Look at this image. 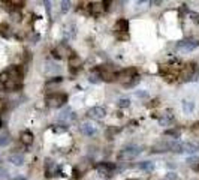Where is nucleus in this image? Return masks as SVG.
I'll list each match as a JSON object with an SVG mask.
<instances>
[{
  "mask_svg": "<svg viewBox=\"0 0 199 180\" xmlns=\"http://www.w3.org/2000/svg\"><path fill=\"white\" fill-rule=\"evenodd\" d=\"M53 56L57 57V59H63V57L69 56V48L64 44H60V45H57V47L53 50Z\"/></svg>",
  "mask_w": 199,
  "mask_h": 180,
  "instance_id": "11",
  "label": "nucleus"
},
{
  "mask_svg": "<svg viewBox=\"0 0 199 180\" xmlns=\"http://www.w3.org/2000/svg\"><path fill=\"white\" fill-rule=\"evenodd\" d=\"M187 162H189V164H196V162H199V156H192V158H189Z\"/></svg>",
  "mask_w": 199,
  "mask_h": 180,
  "instance_id": "30",
  "label": "nucleus"
},
{
  "mask_svg": "<svg viewBox=\"0 0 199 180\" xmlns=\"http://www.w3.org/2000/svg\"><path fill=\"white\" fill-rule=\"evenodd\" d=\"M9 162H12L14 165H23L24 164V156L20 155V153H14V155H11L9 156Z\"/></svg>",
  "mask_w": 199,
  "mask_h": 180,
  "instance_id": "15",
  "label": "nucleus"
},
{
  "mask_svg": "<svg viewBox=\"0 0 199 180\" xmlns=\"http://www.w3.org/2000/svg\"><path fill=\"white\" fill-rule=\"evenodd\" d=\"M136 96L138 98H147V96H148V93H147V92H139V90H138Z\"/></svg>",
  "mask_w": 199,
  "mask_h": 180,
  "instance_id": "32",
  "label": "nucleus"
},
{
  "mask_svg": "<svg viewBox=\"0 0 199 180\" xmlns=\"http://www.w3.org/2000/svg\"><path fill=\"white\" fill-rule=\"evenodd\" d=\"M53 131H54V132H64V131H66V128H55V126H54V128H53Z\"/></svg>",
  "mask_w": 199,
  "mask_h": 180,
  "instance_id": "33",
  "label": "nucleus"
},
{
  "mask_svg": "<svg viewBox=\"0 0 199 180\" xmlns=\"http://www.w3.org/2000/svg\"><path fill=\"white\" fill-rule=\"evenodd\" d=\"M139 168H141V170L151 171V170L154 168V164H153V162H150V161H144V162H141V164H139Z\"/></svg>",
  "mask_w": 199,
  "mask_h": 180,
  "instance_id": "20",
  "label": "nucleus"
},
{
  "mask_svg": "<svg viewBox=\"0 0 199 180\" xmlns=\"http://www.w3.org/2000/svg\"><path fill=\"white\" fill-rule=\"evenodd\" d=\"M96 71L99 72V75H100V80H103V81H112V80L115 78V72L112 71V68H111L110 65L99 66Z\"/></svg>",
  "mask_w": 199,
  "mask_h": 180,
  "instance_id": "6",
  "label": "nucleus"
},
{
  "mask_svg": "<svg viewBox=\"0 0 199 180\" xmlns=\"http://www.w3.org/2000/svg\"><path fill=\"white\" fill-rule=\"evenodd\" d=\"M69 9H70V2H62V11L63 12H68Z\"/></svg>",
  "mask_w": 199,
  "mask_h": 180,
  "instance_id": "28",
  "label": "nucleus"
},
{
  "mask_svg": "<svg viewBox=\"0 0 199 180\" xmlns=\"http://www.w3.org/2000/svg\"><path fill=\"white\" fill-rule=\"evenodd\" d=\"M138 81H139V77L136 75V77H135V78H133V80H132V81H130V83L127 84V87H132V86H135V84H136Z\"/></svg>",
  "mask_w": 199,
  "mask_h": 180,
  "instance_id": "31",
  "label": "nucleus"
},
{
  "mask_svg": "<svg viewBox=\"0 0 199 180\" xmlns=\"http://www.w3.org/2000/svg\"><path fill=\"white\" fill-rule=\"evenodd\" d=\"M198 150H199V149L195 144H190V143H183V152L195 153V152H198Z\"/></svg>",
  "mask_w": 199,
  "mask_h": 180,
  "instance_id": "18",
  "label": "nucleus"
},
{
  "mask_svg": "<svg viewBox=\"0 0 199 180\" xmlns=\"http://www.w3.org/2000/svg\"><path fill=\"white\" fill-rule=\"evenodd\" d=\"M81 132H83L84 135H87V137H91V135H94L96 134V126L93 125V123H83L81 125Z\"/></svg>",
  "mask_w": 199,
  "mask_h": 180,
  "instance_id": "12",
  "label": "nucleus"
},
{
  "mask_svg": "<svg viewBox=\"0 0 199 180\" xmlns=\"http://www.w3.org/2000/svg\"><path fill=\"white\" fill-rule=\"evenodd\" d=\"M0 180H8V170L0 167Z\"/></svg>",
  "mask_w": 199,
  "mask_h": 180,
  "instance_id": "27",
  "label": "nucleus"
},
{
  "mask_svg": "<svg viewBox=\"0 0 199 180\" xmlns=\"http://www.w3.org/2000/svg\"><path fill=\"white\" fill-rule=\"evenodd\" d=\"M21 143L26 144V146H30L33 143V134L30 131H24L21 134Z\"/></svg>",
  "mask_w": 199,
  "mask_h": 180,
  "instance_id": "14",
  "label": "nucleus"
},
{
  "mask_svg": "<svg viewBox=\"0 0 199 180\" xmlns=\"http://www.w3.org/2000/svg\"><path fill=\"white\" fill-rule=\"evenodd\" d=\"M183 110H184V113H192V111H193V104H192V102L184 101V102H183Z\"/></svg>",
  "mask_w": 199,
  "mask_h": 180,
  "instance_id": "25",
  "label": "nucleus"
},
{
  "mask_svg": "<svg viewBox=\"0 0 199 180\" xmlns=\"http://www.w3.org/2000/svg\"><path fill=\"white\" fill-rule=\"evenodd\" d=\"M139 153H141V149L138 146H127V147H124L123 150L118 153V159L120 161L133 159V158H136Z\"/></svg>",
  "mask_w": 199,
  "mask_h": 180,
  "instance_id": "3",
  "label": "nucleus"
},
{
  "mask_svg": "<svg viewBox=\"0 0 199 180\" xmlns=\"http://www.w3.org/2000/svg\"><path fill=\"white\" fill-rule=\"evenodd\" d=\"M96 170L100 176L111 177V176H112V171L115 170V165H114V164H110V162H102V164L96 165Z\"/></svg>",
  "mask_w": 199,
  "mask_h": 180,
  "instance_id": "7",
  "label": "nucleus"
},
{
  "mask_svg": "<svg viewBox=\"0 0 199 180\" xmlns=\"http://www.w3.org/2000/svg\"><path fill=\"white\" fill-rule=\"evenodd\" d=\"M172 122H174V117H172L171 113H166V114H163L162 117L159 119V123H160V125H163V126L171 125Z\"/></svg>",
  "mask_w": 199,
  "mask_h": 180,
  "instance_id": "16",
  "label": "nucleus"
},
{
  "mask_svg": "<svg viewBox=\"0 0 199 180\" xmlns=\"http://www.w3.org/2000/svg\"><path fill=\"white\" fill-rule=\"evenodd\" d=\"M15 180H26V177H17Z\"/></svg>",
  "mask_w": 199,
  "mask_h": 180,
  "instance_id": "34",
  "label": "nucleus"
},
{
  "mask_svg": "<svg viewBox=\"0 0 199 180\" xmlns=\"http://www.w3.org/2000/svg\"><path fill=\"white\" fill-rule=\"evenodd\" d=\"M90 83H93V84H99L100 83V81H102V80H100V75H99V72H97L96 69L93 71V72H91V74H90Z\"/></svg>",
  "mask_w": 199,
  "mask_h": 180,
  "instance_id": "19",
  "label": "nucleus"
},
{
  "mask_svg": "<svg viewBox=\"0 0 199 180\" xmlns=\"http://www.w3.org/2000/svg\"><path fill=\"white\" fill-rule=\"evenodd\" d=\"M118 107H120V108H126V107H129V105H130V99H129V98H121V99H120V101H118Z\"/></svg>",
  "mask_w": 199,
  "mask_h": 180,
  "instance_id": "23",
  "label": "nucleus"
},
{
  "mask_svg": "<svg viewBox=\"0 0 199 180\" xmlns=\"http://www.w3.org/2000/svg\"><path fill=\"white\" fill-rule=\"evenodd\" d=\"M115 29H117V32L126 33V32L129 30V23H127V20H124V18H120V20L115 23Z\"/></svg>",
  "mask_w": 199,
  "mask_h": 180,
  "instance_id": "13",
  "label": "nucleus"
},
{
  "mask_svg": "<svg viewBox=\"0 0 199 180\" xmlns=\"http://www.w3.org/2000/svg\"><path fill=\"white\" fill-rule=\"evenodd\" d=\"M57 120H59V122H63L64 125H68V123H70L72 120H75V114L72 113V110H70V108H68V110H64L63 113H60V114H59Z\"/></svg>",
  "mask_w": 199,
  "mask_h": 180,
  "instance_id": "9",
  "label": "nucleus"
},
{
  "mask_svg": "<svg viewBox=\"0 0 199 180\" xmlns=\"http://www.w3.org/2000/svg\"><path fill=\"white\" fill-rule=\"evenodd\" d=\"M151 152H169V143H160L151 149Z\"/></svg>",
  "mask_w": 199,
  "mask_h": 180,
  "instance_id": "17",
  "label": "nucleus"
},
{
  "mask_svg": "<svg viewBox=\"0 0 199 180\" xmlns=\"http://www.w3.org/2000/svg\"><path fill=\"white\" fill-rule=\"evenodd\" d=\"M165 180H177V174L175 173H168L165 176Z\"/></svg>",
  "mask_w": 199,
  "mask_h": 180,
  "instance_id": "29",
  "label": "nucleus"
},
{
  "mask_svg": "<svg viewBox=\"0 0 199 180\" xmlns=\"http://www.w3.org/2000/svg\"><path fill=\"white\" fill-rule=\"evenodd\" d=\"M166 137H174V138H180V135H181V132L178 129H169V131L165 132Z\"/></svg>",
  "mask_w": 199,
  "mask_h": 180,
  "instance_id": "22",
  "label": "nucleus"
},
{
  "mask_svg": "<svg viewBox=\"0 0 199 180\" xmlns=\"http://www.w3.org/2000/svg\"><path fill=\"white\" fill-rule=\"evenodd\" d=\"M105 110H103L102 107H93V108H90L89 110V117L94 119V120H100V119L105 117Z\"/></svg>",
  "mask_w": 199,
  "mask_h": 180,
  "instance_id": "10",
  "label": "nucleus"
},
{
  "mask_svg": "<svg viewBox=\"0 0 199 180\" xmlns=\"http://www.w3.org/2000/svg\"><path fill=\"white\" fill-rule=\"evenodd\" d=\"M199 47V41L195 39V38H187V39H183L177 44V48L181 50V51H192V50L198 48Z\"/></svg>",
  "mask_w": 199,
  "mask_h": 180,
  "instance_id": "5",
  "label": "nucleus"
},
{
  "mask_svg": "<svg viewBox=\"0 0 199 180\" xmlns=\"http://www.w3.org/2000/svg\"><path fill=\"white\" fill-rule=\"evenodd\" d=\"M66 101H68V95H64V93H55V95L47 96V105L51 107V108H59Z\"/></svg>",
  "mask_w": 199,
  "mask_h": 180,
  "instance_id": "4",
  "label": "nucleus"
},
{
  "mask_svg": "<svg viewBox=\"0 0 199 180\" xmlns=\"http://www.w3.org/2000/svg\"><path fill=\"white\" fill-rule=\"evenodd\" d=\"M0 33L5 36V38H9V36H11V27H9L8 24H2V26H0Z\"/></svg>",
  "mask_w": 199,
  "mask_h": 180,
  "instance_id": "21",
  "label": "nucleus"
},
{
  "mask_svg": "<svg viewBox=\"0 0 199 180\" xmlns=\"http://www.w3.org/2000/svg\"><path fill=\"white\" fill-rule=\"evenodd\" d=\"M69 63H70V66H74V68H76V66H79V57H76V56H70V59H69Z\"/></svg>",
  "mask_w": 199,
  "mask_h": 180,
  "instance_id": "24",
  "label": "nucleus"
},
{
  "mask_svg": "<svg viewBox=\"0 0 199 180\" xmlns=\"http://www.w3.org/2000/svg\"><path fill=\"white\" fill-rule=\"evenodd\" d=\"M181 77L184 81H193L198 77V68L195 63H187L181 68Z\"/></svg>",
  "mask_w": 199,
  "mask_h": 180,
  "instance_id": "1",
  "label": "nucleus"
},
{
  "mask_svg": "<svg viewBox=\"0 0 199 180\" xmlns=\"http://www.w3.org/2000/svg\"><path fill=\"white\" fill-rule=\"evenodd\" d=\"M135 77H136V71L133 69V68H129V69H123V71H120V72H117L115 80L118 83H123L124 86H127Z\"/></svg>",
  "mask_w": 199,
  "mask_h": 180,
  "instance_id": "2",
  "label": "nucleus"
},
{
  "mask_svg": "<svg viewBox=\"0 0 199 180\" xmlns=\"http://www.w3.org/2000/svg\"><path fill=\"white\" fill-rule=\"evenodd\" d=\"M9 143H11L9 135H2V137H0V146H8Z\"/></svg>",
  "mask_w": 199,
  "mask_h": 180,
  "instance_id": "26",
  "label": "nucleus"
},
{
  "mask_svg": "<svg viewBox=\"0 0 199 180\" xmlns=\"http://www.w3.org/2000/svg\"><path fill=\"white\" fill-rule=\"evenodd\" d=\"M106 8L103 5L102 2H93V3H90V14L93 15V17H99L100 14H103V11H105Z\"/></svg>",
  "mask_w": 199,
  "mask_h": 180,
  "instance_id": "8",
  "label": "nucleus"
}]
</instances>
